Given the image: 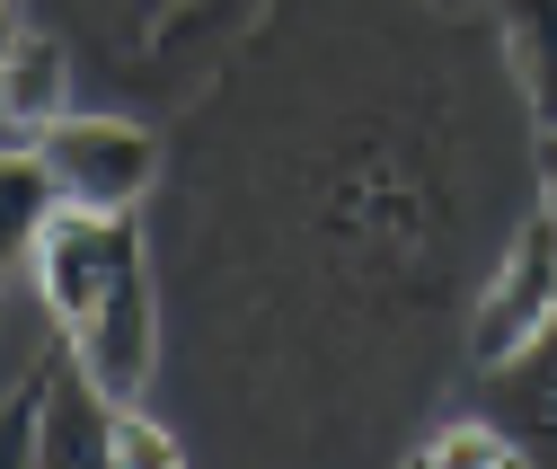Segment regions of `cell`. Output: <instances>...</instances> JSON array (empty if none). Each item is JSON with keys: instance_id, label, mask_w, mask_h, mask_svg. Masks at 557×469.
<instances>
[{"instance_id": "obj_4", "label": "cell", "mask_w": 557, "mask_h": 469, "mask_svg": "<svg viewBox=\"0 0 557 469\" xmlns=\"http://www.w3.org/2000/svg\"><path fill=\"white\" fill-rule=\"evenodd\" d=\"M107 425L115 398L72 355V337L10 372V460H107Z\"/></svg>"}, {"instance_id": "obj_1", "label": "cell", "mask_w": 557, "mask_h": 469, "mask_svg": "<svg viewBox=\"0 0 557 469\" xmlns=\"http://www.w3.org/2000/svg\"><path fill=\"white\" fill-rule=\"evenodd\" d=\"M18 284L45 301V319L72 337V355L98 372L107 398L151 390V372H160V275H151V239L133 213L62 205L18 248Z\"/></svg>"}, {"instance_id": "obj_3", "label": "cell", "mask_w": 557, "mask_h": 469, "mask_svg": "<svg viewBox=\"0 0 557 469\" xmlns=\"http://www.w3.org/2000/svg\"><path fill=\"white\" fill-rule=\"evenodd\" d=\"M27 143L45 151L62 205H89V213H133L143 195L160 186V133L133 124V115H72L62 107L53 124H36Z\"/></svg>"}, {"instance_id": "obj_8", "label": "cell", "mask_w": 557, "mask_h": 469, "mask_svg": "<svg viewBox=\"0 0 557 469\" xmlns=\"http://www.w3.org/2000/svg\"><path fill=\"white\" fill-rule=\"evenodd\" d=\"M416 460H425V469H522L531 452H522V434L505 417H460V425L416 443Z\"/></svg>"}, {"instance_id": "obj_6", "label": "cell", "mask_w": 557, "mask_h": 469, "mask_svg": "<svg viewBox=\"0 0 557 469\" xmlns=\"http://www.w3.org/2000/svg\"><path fill=\"white\" fill-rule=\"evenodd\" d=\"M496 36L531 124H557V0H496Z\"/></svg>"}, {"instance_id": "obj_11", "label": "cell", "mask_w": 557, "mask_h": 469, "mask_svg": "<svg viewBox=\"0 0 557 469\" xmlns=\"http://www.w3.org/2000/svg\"><path fill=\"white\" fill-rule=\"evenodd\" d=\"M434 10H469V0H434Z\"/></svg>"}, {"instance_id": "obj_10", "label": "cell", "mask_w": 557, "mask_h": 469, "mask_svg": "<svg viewBox=\"0 0 557 469\" xmlns=\"http://www.w3.org/2000/svg\"><path fill=\"white\" fill-rule=\"evenodd\" d=\"M531 177H540V205L557 213V124H531Z\"/></svg>"}, {"instance_id": "obj_9", "label": "cell", "mask_w": 557, "mask_h": 469, "mask_svg": "<svg viewBox=\"0 0 557 469\" xmlns=\"http://www.w3.org/2000/svg\"><path fill=\"white\" fill-rule=\"evenodd\" d=\"M107 460L115 469H177L186 460V443L160 425V417H143L133 398H115V425H107Z\"/></svg>"}, {"instance_id": "obj_2", "label": "cell", "mask_w": 557, "mask_h": 469, "mask_svg": "<svg viewBox=\"0 0 557 469\" xmlns=\"http://www.w3.org/2000/svg\"><path fill=\"white\" fill-rule=\"evenodd\" d=\"M557 328V213L531 205L513 213L496 266H486V284L469 301V328H460V355L478 372H505L513 355H531L540 337Z\"/></svg>"}, {"instance_id": "obj_7", "label": "cell", "mask_w": 557, "mask_h": 469, "mask_svg": "<svg viewBox=\"0 0 557 469\" xmlns=\"http://www.w3.org/2000/svg\"><path fill=\"white\" fill-rule=\"evenodd\" d=\"M496 381V417L522 434V452L531 460H557V328L531 346V355H513L505 372H486Z\"/></svg>"}, {"instance_id": "obj_5", "label": "cell", "mask_w": 557, "mask_h": 469, "mask_svg": "<svg viewBox=\"0 0 557 469\" xmlns=\"http://www.w3.org/2000/svg\"><path fill=\"white\" fill-rule=\"evenodd\" d=\"M0 107H10V133H36L62 115V98H72V36L10 10V62H0Z\"/></svg>"}]
</instances>
